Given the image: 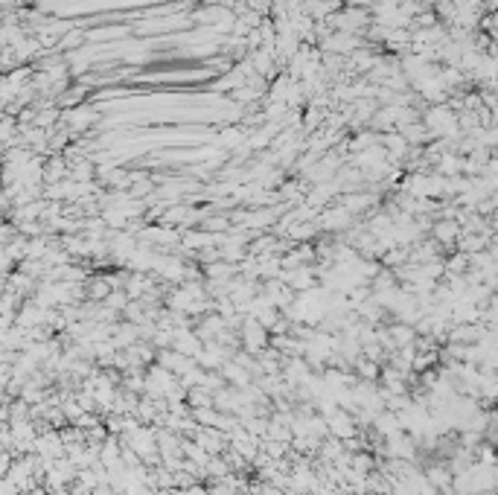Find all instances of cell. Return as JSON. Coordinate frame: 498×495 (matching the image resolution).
<instances>
[{
    "mask_svg": "<svg viewBox=\"0 0 498 495\" xmlns=\"http://www.w3.org/2000/svg\"><path fill=\"white\" fill-rule=\"evenodd\" d=\"M239 341H245V344H242V347H245V352H251V356H260V352L265 350V341H268V330L263 327L257 318H245V321H242Z\"/></svg>",
    "mask_w": 498,
    "mask_h": 495,
    "instance_id": "obj_1",
    "label": "cell"
},
{
    "mask_svg": "<svg viewBox=\"0 0 498 495\" xmlns=\"http://www.w3.org/2000/svg\"><path fill=\"white\" fill-rule=\"evenodd\" d=\"M367 21H370L367 9H362V6H350V9H344V12H335V15L330 18V26H335L338 33H353V35H355Z\"/></svg>",
    "mask_w": 498,
    "mask_h": 495,
    "instance_id": "obj_2",
    "label": "cell"
},
{
    "mask_svg": "<svg viewBox=\"0 0 498 495\" xmlns=\"http://www.w3.org/2000/svg\"><path fill=\"white\" fill-rule=\"evenodd\" d=\"M82 41H85V38H82V33H79V30H73V33H64V38H62V44H59V47H62V50H76V47L82 44Z\"/></svg>",
    "mask_w": 498,
    "mask_h": 495,
    "instance_id": "obj_6",
    "label": "cell"
},
{
    "mask_svg": "<svg viewBox=\"0 0 498 495\" xmlns=\"http://www.w3.org/2000/svg\"><path fill=\"white\" fill-rule=\"evenodd\" d=\"M353 469L362 472V475H370V472H373V458H370L367 451H355V455H353Z\"/></svg>",
    "mask_w": 498,
    "mask_h": 495,
    "instance_id": "obj_5",
    "label": "cell"
},
{
    "mask_svg": "<svg viewBox=\"0 0 498 495\" xmlns=\"http://www.w3.org/2000/svg\"><path fill=\"white\" fill-rule=\"evenodd\" d=\"M64 120L70 123V132H85V129H91V125L96 123V111L94 108H70Z\"/></svg>",
    "mask_w": 498,
    "mask_h": 495,
    "instance_id": "obj_3",
    "label": "cell"
},
{
    "mask_svg": "<svg viewBox=\"0 0 498 495\" xmlns=\"http://www.w3.org/2000/svg\"><path fill=\"white\" fill-rule=\"evenodd\" d=\"M204 228H207V231H227V222H224L222 216H216V219H207Z\"/></svg>",
    "mask_w": 498,
    "mask_h": 495,
    "instance_id": "obj_7",
    "label": "cell"
},
{
    "mask_svg": "<svg viewBox=\"0 0 498 495\" xmlns=\"http://www.w3.org/2000/svg\"><path fill=\"white\" fill-rule=\"evenodd\" d=\"M350 219H353V213H350L347 207H332L330 213H323V216H321V228H326V231L347 228V224H350Z\"/></svg>",
    "mask_w": 498,
    "mask_h": 495,
    "instance_id": "obj_4",
    "label": "cell"
}]
</instances>
